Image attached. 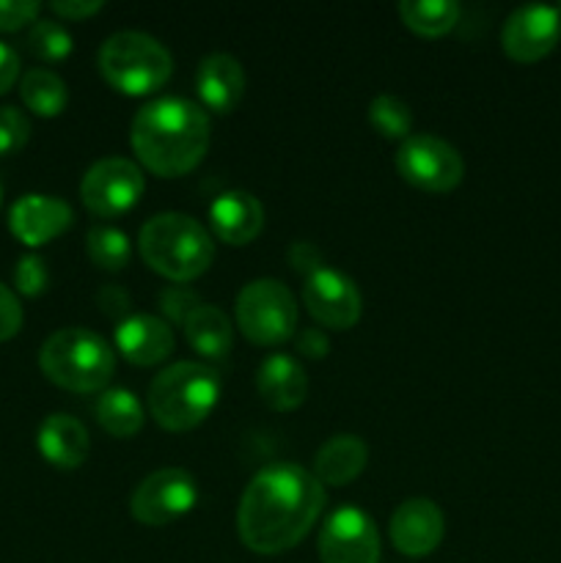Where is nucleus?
<instances>
[{
    "mask_svg": "<svg viewBox=\"0 0 561 563\" xmlns=\"http://www.w3.org/2000/svg\"><path fill=\"white\" fill-rule=\"evenodd\" d=\"M256 388L264 405L273 410H295L306 401L308 394V377L302 372L300 363L292 355H270L267 361L258 366Z\"/></svg>",
    "mask_w": 561,
    "mask_h": 563,
    "instance_id": "20",
    "label": "nucleus"
},
{
    "mask_svg": "<svg viewBox=\"0 0 561 563\" xmlns=\"http://www.w3.org/2000/svg\"><path fill=\"white\" fill-rule=\"evenodd\" d=\"M322 563H380V533L372 517L358 506H341L319 531Z\"/></svg>",
    "mask_w": 561,
    "mask_h": 563,
    "instance_id": "11",
    "label": "nucleus"
},
{
    "mask_svg": "<svg viewBox=\"0 0 561 563\" xmlns=\"http://www.w3.org/2000/svg\"><path fill=\"white\" fill-rule=\"evenodd\" d=\"M16 75H20V55H16L11 44L0 42V93H6L14 86Z\"/></svg>",
    "mask_w": 561,
    "mask_h": 563,
    "instance_id": "38",
    "label": "nucleus"
},
{
    "mask_svg": "<svg viewBox=\"0 0 561 563\" xmlns=\"http://www.w3.org/2000/svg\"><path fill=\"white\" fill-rule=\"evenodd\" d=\"M36 445L50 465L61 471H75L88 456V429L66 412H53L42 421Z\"/></svg>",
    "mask_w": 561,
    "mask_h": 563,
    "instance_id": "19",
    "label": "nucleus"
},
{
    "mask_svg": "<svg viewBox=\"0 0 561 563\" xmlns=\"http://www.w3.org/2000/svg\"><path fill=\"white\" fill-rule=\"evenodd\" d=\"M38 366L58 388L72 394H97L113 377L116 357L94 330L64 328L42 344Z\"/></svg>",
    "mask_w": 561,
    "mask_h": 563,
    "instance_id": "5",
    "label": "nucleus"
},
{
    "mask_svg": "<svg viewBox=\"0 0 561 563\" xmlns=\"http://www.w3.org/2000/svg\"><path fill=\"white\" fill-rule=\"evenodd\" d=\"M22 328V306L9 286L0 284V341H9Z\"/></svg>",
    "mask_w": 561,
    "mask_h": 563,
    "instance_id": "33",
    "label": "nucleus"
},
{
    "mask_svg": "<svg viewBox=\"0 0 561 563\" xmlns=\"http://www.w3.org/2000/svg\"><path fill=\"white\" fill-rule=\"evenodd\" d=\"M196 91L201 102L215 113H229L237 108L245 91V71L237 58L226 53L207 55L196 71Z\"/></svg>",
    "mask_w": 561,
    "mask_h": 563,
    "instance_id": "18",
    "label": "nucleus"
},
{
    "mask_svg": "<svg viewBox=\"0 0 561 563\" xmlns=\"http://www.w3.org/2000/svg\"><path fill=\"white\" fill-rule=\"evenodd\" d=\"M143 170L127 157H105L86 170L80 198L97 218H119L143 196Z\"/></svg>",
    "mask_w": 561,
    "mask_h": 563,
    "instance_id": "9",
    "label": "nucleus"
},
{
    "mask_svg": "<svg viewBox=\"0 0 561 563\" xmlns=\"http://www.w3.org/2000/svg\"><path fill=\"white\" fill-rule=\"evenodd\" d=\"M47 280H50L47 264H44L42 256H36V253H28V256H22L20 262H16L14 284L22 295L38 297L44 289H47Z\"/></svg>",
    "mask_w": 561,
    "mask_h": 563,
    "instance_id": "30",
    "label": "nucleus"
},
{
    "mask_svg": "<svg viewBox=\"0 0 561 563\" xmlns=\"http://www.w3.org/2000/svg\"><path fill=\"white\" fill-rule=\"evenodd\" d=\"M324 509V487L306 467L278 462L251 478L237 511L242 544L258 555H278L302 542Z\"/></svg>",
    "mask_w": 561,
    "mask_h": 563,
    "instance_id": "1",
    "label": "nucleus"
},
{
    "mask_svg": "<svg viewBox=\"0 0 561 563\" xmlns=\"http://www.w3.org/2000/svg\"><path fill=\"white\" fill-rule=\"evenodd\" d=\"M105 80L121 93L143 97L165 86L174 71L170 53L154 36L141 31H119L105 38L97 55Z\"/></svg>",
    "mask_w": 561,
    "mask_h": 563,
    "instance_id": "6",
    "label": "nucleus"
},
{
    "mask_svg": "<svg viewBox=\"0 0 561 563\" xmlns=\"http://www.w3.org/2000/svg\"><path fill=\"white\" fill-rule=\"evenodd\" d=\"M399 14L410 31L421 36H443L460 20V5L451 0H405Z\"/></svg>",
    "mask_w": 561,
    "mask_h": 563,
    "instance_id": "25",
    "label": "nucleus"
},
{
    "mask_svg": "<svg viewBox=\"0 0 561 563\" xmlns=\"http://www.w3.org/2000/svg\"><path fill=\"white\" fill-rule=\"evenodd\" d=\"M50 9L64 20H86V16L97 14L102 3L99 0H55V3H50Z\"/></svg>",
    "mask_w": 561,
    "mask_h": 563,
    "instance_id": "37",
    "label": "nucleus"
},
{
    "mask_svg": "<svg viewBox=\"0 0 561 563\" xmlns=\"http://www.w3.org/2000/svg\"><path fill=\"white\" fill-rule=\"evenodd\" d=\"M198 487L196 478L182 467H163L152 476L143 478L132 493L130 509L132 517L143 526L163 528L168 522L179 520L196 506Z\"/></svg>",
    "mask_w": 561,
    "mask_h": 563,
    "instance_id": "10",
    "label": "nucleus"
},
{
    "mask_svg": "<svg viewBox=\"0 0 561 563\" xmlns=\"http://www.w3.org/2000/svg\"><path fill=\"white\" fill-rule=\"evenodd\" d=\"M369 124L380 132L383 137H396V141H407L413 130V113L407 102L391 93H380L369 102Z\"/></svg>",
    "mask_w": 561,
    "mask_h": 563,
    "instance_id": "27",
    "label": "nucleus"
},
{
    "mask_svg": "<svg viewBox=\"0 0 561 563\" xmlns=\"http://www.w3.org/2000/svg\"><path fill=\"white\" fill-rule=\"evenodd\" d=\"M391 542L402 555L424 559L432 550H438L443 539L446 520L438 504L427 498H410L391 515Z\"/></svg>",
    "mask_w": 561,
    "mask_h": 563,
    "instance_id": "15",
    "label": "nucleus"
},
{
    "mask_svg": "<svg viewBox=\"0 0 561 563\" xmlns=\"http://www.w3.org/2000/svg\"><path fill=\"white\" fill-rule=\"evenodd\" d=\"M209 223L215 234L229 245H248L262 231L264 209L251 192L226 190L209 207Z\"/></svg>",
    "mask_w": 561,
    "mask_h": 563,
    "instance_id": "17",
    "label": "nucleus"
},
{
    "mask_svg": "<svg viewBox=\"0 0 561 563\" xmlns=\"http://www.w3.org/2000/svg\"><path fill=\"white\" fill-rule=\"evenodd\" d=\"M198 306H201L198 295L193 289H185V286H168V289L160 295V308H163L165 317L176 324H185V319L190 317Z\"/></svg>",
    "mask_w": 561,
    "mask_h": 563,
    "instance_id": "31",
    "label": "nucleus"
},
{
    "mask_svg": "<svg viewBox=\"0 0 561 563\" xmlns=\"http://www.w3.org/2000/svg\"><path fill=\"white\" fill-rule=\"evenodd\" d=\"M289 264L297 269L300 275H314L317 269L324 267V256L314 242H295L289 247Z\"/></svg>",
    "mask_w": 561,
    "mask_h": 563,
    "instance_id": "34",
    "label": "nucleus"
},
{
    "mask_svg": "<svg viewBox=\"0 0 561 563\" xmlns=\"http://www.w3.org/2000/svg\"><path fill=\"white\" fill-rule=\"evenodd\" d=\"M72 220H75V212L64 198L42 196V192H28V196L16 198L9 209L11 234L31 247L64 234Z\"/></svg>",
    "mask_w": 561,
    "mask_h": 563,
    "instance_id": "14",
    "label": "nucleus"
},
{
    "mask_svg": "<svg viewBox=\"0 0 561 563\" xmlns=\"http://www.w3.org/2000/svg\"><path fill=\"white\" fill-rule=\"evenodd\" d=\"M295 344H297V352H300V355L314 357V361H319V357H324L330 352L328 335H324L319 328L300 330L295 339Z\"/></svg>",
    "mask_w": 561,
    "mask_h": 563,
    "instance_id": "36",
    "label": "nucleus"
},
{
    "mask_svg": "<svg viewBox=\"0 0 561 563\" xmlns=\"http://www.w3.org/2000/svg\"><path fill=\"white\" fill-rule=\"evenodd\" d=\"M182 328H185L187 344L201 352L204 357H226V352L231 350V341H234L229 317L218 306H207V302H201L185 319Z\"/></svg>",
    "mask_w": 561,
    "mask_h": 563,
    "instance_id": "22",
    "label": "nucleus"
},
{
    "mask_svg": "<svg viewBox=\"0 0 561 563\" xmlns=\"http://www.w3.org/2000/svg\"><path fill=\"white\" fill-rule=\"evenodd\" d=\"M369 462V449L358 434H336L314 456V476L319 484L344 487L363 473Z\"/></svg>",
    "mask_w": 561,
    "mask_h": 563,
    "instance_id": "21",
    "label": "nucleus"
},
{
    "mask_svg": "<svg viewBox=\"0 0 561 563\" xmlns=\"http://www.w3.org/2000/svg\"><path fill=\"white\" fill-rule=\"evenodd\" d=\"M559 11H561V5H559Z\"/></svg>",
    "mask_w": 561,
    "mask_h": 563,
    "instance_id": "40",
    "label": "nucleus"
},
{
    "mask_svg": "<svg viewBox=\"0 0 561 563\" xmlns=\"http://www.w3.org/2000/svg\"><path fill=\"white\" fill-rule=\"evenodd\" d=\"M561 36V11L556 5L531 3L509 14L501 31L506 55L520 64H534L556 47Z\"/></svg>",
    "mask_w": 561,
    "mask_h": 563,
    "instance_id": "12",
    "label": "nucleus"
},
{
    "mask_svg": "<svg viewBox=\"0 0 561 563\" xmlns=\"http://www.w3.org/2000/svg\"><path fill=\"white\" fill-rule=\"evenodd\" d=\"M116 346L135 366H154L174 352V330L152 313H130L116 328Z\"/></svg>",
    "mask_w": 561,
    "mask_h": 563,
    "instance_id": "16",
    "label": "nucleus"
},
{
    "mask_svg": "<svg viewBox=\"0 0 561 563\" xmlns=\"http://www.w3.org/2000/svg\"><path fill=\"white\" fill-rule=\"evenodd\" d=\"M38 16L36 0H0V31H16Z\"/></svg>",
    "mask_w": 561,
    "mask_h": 563,
    "instance_id": "32",
    "label": "nucleus"
},
{
    "mask_svg": "<svg viewBox=\"0 0 561 563\" xmlns=\"http://www.w3.org/2000/svg\"><path fill=\"white\" fill-rule=\"evenodd\" d=\"M97 302L105 313H110V317H119V322L121 319L130 317V295H127L121 286H116V284L105 286V289L97 295Z\"/></svg>",
    "mask_w": 561,
    "mask_h": 563,
    "instance_id": "35",
    "label": "nucleus"
},
{
    "mask_svg": "<svg viewBox=\"0 0 561 563\" xmlns=\"http://www.w3.org/2000/svg\"><path fill=\"white\" fill-rule=\"evenodd\" d=\"M88 256L97 264L99 269H110V273H119L130 262V240H127L124 231L113 229V225H94L88 231Z\"/></svg>",
    "mask_w": 561,
    "mask_h": 563,
    "instance_id": "26",
    "label": "nucleus"
},
{
    "mask_svg": "<svg viewBox=\"0 0 561 563\" xmlns=\"http://www.w3.org/2000/svg\"><path fill=\"white\" fill-rule=\"evenodd\" d=\"M237 324L258 346H275L292 339L297 328V302L275 278H256L237 295Z\"/></svg>",
    "mask_w": 561,
    "mask_h": 563,
    "instance_id": "7",
    "label": "nucleus"
},
{
    "mask_svg": "<svg viewBox=\"0 0 561 563\" xmlns=\"http://www.w3.org/2000/svg\"><path fill=\"white\" fill-rule=\"evenodd\" d=\"M132 148L152 174L185 176L209 148V115L196 102L163 97L143 104L132 119Z\"/></svg>",
    "mask_w": 561,
    "mask_h": 563,
    "instance_id": "2",
    "label": "nucleus"
},
{
    "mask_svg": "<svg viewBox=\"0 0 561 563\" xmlns=\"http://www.w3.org/2000/svg\"><path fill=\"white\" fill-rule=\"evenodd\" d=\"M31 137V121L14 104L0 108V157L20 152Z\"/></svg>",
    "mask_w": 561,
    "mask_h": 563,
    "instance_id": "29",
    "label": "nucleus"
},
{
    "mask_svg": "<svg viewBox=\"0 0 561 563\" xmlns=\"http://www.w3.org/2000/svg\"><path fill=\"white\" fill-rule=\"evenodd\" d=\"M138 245L143 262L176 284L207 273L215 258V242L209 231L182 212L154 214L141 229Z\"/></svg>",
    "mask_w": 561,
    "mask_h": 563,
    "instance_id": "3",
    "label": "nucleus"
},
{
    "mask_svg": "<svg viewBox=\"0 0 561 563\" xmlns=\"http://www.w3.org/2000/svg\"><path fill=\"white\" fill-rule=\"evenodd\" d=\"M28 47L42 60H64L72 53V36L61 22L36 20L28 31Z\"/></svg>",
    "mask_w": 561,
    "mask_h": 563,
    "instance_id": "28",
    "label": "nucleus"
},
{
    "mask_svg": "<svg viewBox=\"0 0 561 563\" xmlns=\"http://www.w3.org/2000/svg\"><path fill=\"white\" fill-rule=\"evenodd\" d=\"M396 168L402 179L427 192H449L465 176L460 152L443 137L410 135L396 152Z\"/></svg>",
    "mask_w": 561,
    "mask_h": 563,
    "instance_id": "8",
    "label": "nucleus"
},
{
    "mask_svg": "<svg viewBox=\"0 0 561 563\" xmlns=\"http://www.w3.org/2000/svg\"><path fill=\"white\" fill-rule=\"evenodd\" d=\"M97 421L113 438H132L141 432L146 412H143L141 399L127 388L102 390L97 401Z\"/></svg>",
    "mask_w": 561,
    "mask_h": 563,
    "instance_id": "23",
    "label": "nucleus"
},
{
    "mask_svg": "<svg viewBox=\"0 0 561 563\" xmlns=\"http://www.w3.org/2000/svg\"><path fill=\"white\" fill-rule=\"evenodd\" d=\"M302 302L319 324L330 330H350L361 319V291L355 280L339 269L322 267L308 275Z\"/></svg>",
    "mask_w": 561,
    "mask_h": 563,
    "instance_id": "13",
    "label": "nucleus"
},
{
    "mask_svg": "<svg viewBox=\"0 0 561 563\" xmlns=\"http://www.w3.org/2000/svg\"><path fill=\"white\" fill-rule=\"evenodd\" d=\"M20 93H22V102L28 104V110H33L36 115H47V119L50 115L64 113L66 99H69L66 82L50 69L28 71V75L20 80Z\"/></svg>",
    "mask_w": 561,
    "mask_h": 563,
    "instance_id": "24",
    "label": "nucleus"
},
{
    "mask_svg": "<svg viewBox=\"0 0 561 563\" xmlns=\"http://www.w3.org/2000/svg\"><path fill=\"white\" fill-rule=\"evenodd\" d=\"M0 198H3V185H0Z\"/></svg>",
    "mask_w": 561,
    "mask_h": 563,
    "instance_id": "39",
    "label": "nucleus"
},
{
    "mask_svg": "<svg viewBox=\"0 0 561 563\" xmlns=\"http://www.w3.org/2000/svg\"><path fill=\"white\" fill-rule=\"evenodd\" d=\"M218 399L220 377L204 363H174L148 385V412L168 432L196 429L215 410Z\"/></svg>",
    "mask_w": 561,
    "mask_h": 563,
    "instance_id": "4",
    "label": "nucleus"
}]
</instances>
